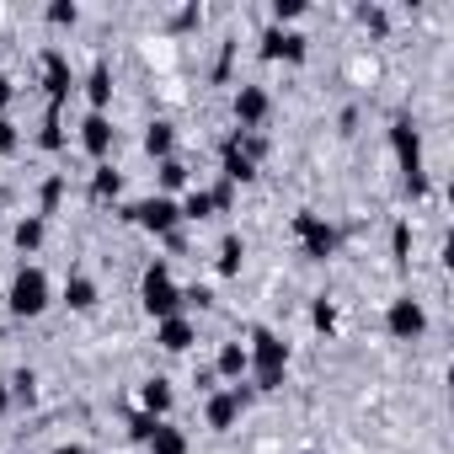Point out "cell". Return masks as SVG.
Listing matches in <instances>:
<instances>
[{"instance_id":"obj_1","label":"cell","mask_w":454,"mask_h":454,"mask_svg":"<svg viewBox=\"0 0 454 454\" xmlns=\"http://www.w3.org/2000/svg\"><path fill=\"white\" fill-rule=\"evenodd\" d=\"M247 358H252V385L257 390H278L284 385V374H289V342L278 337V332H268V326H252V337H247Z\"/></svg>"},{"instance_id":"obj_2","label":"cell","mask_w":454,"mask_h":454,"mask_svg":"<svg viewBox=\"0 0 454 454\" xmlns=\"http://www.w3.org/2000/svg\"><path fill=\"white\" fill-rule=\"evenodd\" d=\"M139 310L150 321H171V316L187 310L182 305V284L171 278V262H150L145 268V278H139Z\"/></svg>"},{"instance_id":"obj_3","label":"cell","mask_w":454,"mask_h":454,"mask_svg":"<svg viewBox=\"0 0 454 454\" xmlns=\"http://www.w3.org/2000/svg\"><path fill=\"white\" fill-rule=\"evenodd\" d=\"M390 150H395V160H401L406 192L422 198V192H427V171H422V134H417L411 118H395V123H390Z\"/></svg>"},{"instance_id":"obj_4","label":"cell","mask_w":454,"mask_h":454,"mask_svg":"<svg viewBox=\"0 0 454 454\" xmlns=\"http://www.w3.org/2000/svg\"><path fill=\"white\" fill-rule=\"evenodd\" d=\"M6 305H12L17 321H38V316L54 305V284H49V273H43V268H22V273L12 278V289H6Z\"/></svg>"},{"instance_id":"obj_5","label":"cell","mask_w":454,"mask_h":454,"mask_svg":"<svg viewBox=\"0 0 454 454\" xmlns=\"http://www.w3.org/2000/svg\"><path fill=\"white\" fill-rule=\"evenodd\" d=\"M123 219H129V224H139L145 236H160V241H171V236L182 231V208H176V198H166V192L129 203V208H123Z\"/></svg>"},{"instance_id":"obj_6","label":"cell","mask_w":454,"mask_h":454,"mask_svg":"<svg viewBox=\"0 0 454 454\" xmlns=\"http://www.w3.org/2000/svg\"><path fill=\"white\" fill-rule=\"evenodd\" d=\"M294 241H300V257H305V262H326V257H337V247H342L337 224L321 219V214H310V208L294 214Z\"/></svg>"},{"instance_id":"obj_7","label":"cell","mask_w":454,"mask_h":454,"mask_svg":"<svg viewBox=\"0 0 454 454\" xmlns=\"http://www.w3.org/2000/svg\"><path fill=\"white\" fill-rule=\"evenodd\" d=\"M385 332H390L395 342H417V337L427 332V310H422V300H411V294L390 300V310H385Z\"/></svg>"},{"instance_id":"obj_8","label":"cell","mask_w":454,"mask_h":454,"mask_svg":"<svg viewBox=\"0 0 454 454\" xmlns=\"http://www.w3.org/2000/svg\"><path fill=\"white\" fill-rule=\"evenodd\" d=\"M231 113H236L241 134H257V129L268 123V113H273V97H268V86H241V91H236V102H231Z\"/></svg>"},{"instance_id":"obj_9","label":"cell","mask_w":454,"mask_h":454,"mask_svg":"<svg viewBox=\"0 0 454 454\" xmlns=\"http://www.w3.org/2000/svg\"><path fill=\"white\" fill-rule=\"evenodd\" d=\"M262 59L305 65V59H310V38H305V33H289V27H268V33H262Z\"/></svg>"},{"instance_id":"obj_10","label":"cell","mask_w":454,"mask_h":454,"mask_svg":"<svg viewBox=\"0 0 454 454\" xmlns=\"http://www.w3.org/2000/svg\"><path fill=\"white\" fill-rule=\"evenodd\" d=\"M241 411H247V406L231 395V385H224V390H208V395H203V422H208V433H231V427L241 422Z\"/></svg>"},{"instance_id":"obj_11","label":"cell","mask_w":454,"mask_h":454,"mask_svg":"<svg viewBox=\"0 0 454 454\" xmlns=\"http://www.w3.org/2000/svg\"><path fill=\"white\" fill-rule=\"evenodd\" d=\"M81 150H86L97 166L113 155V118H107V113H86V118H81Z\"/></svg>"},{"instance_id":"obj_12","label":"cell","mask_w":454,"mask_h":454,"mask_svg":"<svg viewBox=\"0 0 454 454\" xmlns=\"http://www.w3.org/2000/svg\"><path fill=\"white\" fill-rule=\"evenodd\" d=\"M43 86H49V107H59L65 97H70V65H65V54L59 49H43Z\"/></svg>"},{"instance_id":"obj_13","label":"cell","mask_w":454,"mask_h":454,"mask_svg":"<svg viewBox=\"0 0 454 454\" xmlns=\"http://www.w3.org/2000/svg\"><path fill=\"white\" fill-rule=\"evenodd\" d=\"M155 342H160L166 353H187V348L198 342V326H192V316H171V321H155Z\"/></svg>"},{"instance_id":"obj_14","label":"cell","mask_w":454,"mask_h":454,"mask_svg":"<svg viewBox=\"0 0 454 454\" xmlns=\"http://www.w3.org/2000/svg\"><path fill=\"white\" fill-rule=\"evenodd\" d=\"M219 160H224V171H219V176L231 182V187H247V182H257V160H247V155L236 150V134L219 145Z\"/></svg>"},{"instance_id":"obj_15","label":"cell","mask_w":454,"mask_h":454,"mask_svg":"<svg viewBox=\"0 0 454 454\" xmlns=\"http://www.w3.org/2000/svg\"><path fill=\"white\" fill-rule=\"evenodd\" d=\"M252 374V358H247V342H224L219 348V358H214V380H247Z\"/></svg>"},{"instance_id":"obj_16","label":"cell","mask_w":454,"mask_h":454,"mask_svg":"<svg viewBox=\"0 0 454 454\" xmlns=\"http://www.w3.org/2000/svg\"><path fill=\"white\" fill-rule=\"evenodd\" d=\"M171 401H176V395H171V380H160V374H155V380H145V385H139V406H145V417L166 422V417H171Z\"/></svg>"},{"instance_id":"obj_17","label":"cell","mask_w":454,"mask_h":454,"mask_svg":"<svg viewBox=\"0 0 454 454\" xmlns=\"http://www.w3.org/2000/svg\"><path fill=\"white\" fill-rule=\"evenodd\" d=\"M145 155H150V160H155V166H160V160H171V155H176V129H171V123H166V118H155V123H150V129H145Z\"/></svg>"},{"instance_id":"obj_18","label":"cell","mask_w":454,"mask_h":454,"mask_svg":"<svg viewBox=\"0 0 454 454\" xmlns=\"http://www.w3.org/2000/svg\"><path fill=\"white\" fill-rule=\"evenodd\" d=\"M97 278H86V273H70L65 278V305L75 310V316H86V310H97Z\"/></svg>"},{"instance_id":"obj_19","label":"cell","mask_w":454,"mask_h":454,"mask_svg":"<svg viewBox=\"0 0 454 454\" xmlns=\"http://www.w3.org/2000/svg\"><path fill=\"white\" fill-rule=\"evenodd\" d=\"M86 102H91V113H107V102H113V70H107V59L91 65V75H86Z\"/></svg>"},{"instance_id":"obj_20","label":"cell","mask_w":454,"mask_h":454,"mask_svg":"<svg viewBox=\"0 0 454 454\" xmlns=\"http://www.w3.org/2000/svg\"><path fill=\"white\" fill-rule=\"evenodd\" d=\"M145 449L150 454H187V433L171 427V422H155V433L145 438Z\"/></svg>"},{"instance_id":"obj_21","label":"cell","mask_w":454,"mask_h":454,"mask_svg":"<svg viewBox=\"0 0 454 454\" xmlns=\"http://www.w3.org/2000/svg\"><path fill=\"white\" fill-rule=\"evenodd\" d=\"M241 262H247V241L231 231V236L219 241V262H214V268H219V278H236V273H241Z\"/></svg>"},{"instance_id":"obj_22","label":"cell","mask_w":454,"mask_h":454,"mask_svg":"<svg viewBox=\"0 0 454 454\" xmlns=\"http://www.w3.org/2000/svg\"><path fill=\"white\" fill-rule=\"evenodd\" d=\"M43 236H49V224H43V214H27V219H17V231H12L17 252H38V247H43Z\"/></svg>"},{"instance_id":"obj_23","label":"cell","mask_w":454,"mask_h":454,"mask_svg":"<svg viewBox=\"0 0 454 454\" xmlns=\"http://www.w3.org/2000/svg\"><path fill=\"white\" fill-rule=\"evenodd\" d=\"M176 208H182V224H198V219H214V198H208V187H187V198H182Z\"/></svg>"},{"instance_id":"obj_24","label":"cell","mask_w":454,"mask_h":454,"mask_svg":"<svg viewBox=\"0 0 454 454\" xmlns=\"http://www.w3.org/2000/svg\"><path fill=\"white\" fill-rule=\"evenodd\" d=\"M118 192H123V171L102 160V166L91 171V198H102V203H107V198H118Z\"/></svg>"},{"instance_id":"obj_25","label":"cell","mask_w":454,"mask_h":454,"mask_svg":"<svg viewBox=\"0 0 454 454\" xmlns=\"http://www.w3.org/2000/svg\"><path fill=\"white\" fill-rule=\"evenodd\" d=\"M155 171H160V187H166V198H171V192H176V187H187V166H182V160H176V155H171V160H160V166H155Z\"/></svg>"},{"instance_id":"obj_26","label":"cell","mask_w":454,"mask_h":454,"mask_svg":"<svg viewBox=\"0 0 454 454\" xmlns=\"http://www.w3.org/2000/svg\"><path fill=\"white\" fill-rule=\"evenodd\" d=\"M43 17H49V27H75L81 22V6H75V0H54Z\"/></svg>"},{"instance_id":"obj_27","label":"cell","mask_w":454,"mask_h":454,"mask_svg":"<svg viewBox=\"0 0 454 454\" xmlns=\"http://www.w3.org/2000/svg\"><path fill=\"white\" fill-rule=\"evenodd\" d=\"M6 390H12V401H33V390H38V374H33V369H17V374L6 380Z\"/></svg>"},{"instance_id":"obj_28","label":"cell","mask_w":454,"mask_h":454,"mask_svg":"<svg viewBox=\"0 0 454 454\" xmlns=\"http://www.w3.org/2000/svg\"><path fill=\"white\" fill-rule=\"evenodd\" d=\"M305 17V0H273V27H289Z\"/></svg>"},{"instance_id":"obj_29","label":"cell","mask_w":454,"mask_h":454,"mask_svg":"<svg viewBox=\"0 0 454 454\" xmlns=\"http://www.w3.org/2000/svg\"><path fill=\"white\" fill-rule=\"evenodd\" d=\"M310 326H316V332H337V305H332V300H316V305H310Z\"/></svg>"},{"instance_id":"obj_30","label":"cell","mask_w":454,"mask_h":454,"mask_svg":"<svg viewBox=\"0 0 454 454\" xmlns=\"http://www.w3.org/2000/svg\"><path fill=\"white\" fill-rule=\"evenodd\" d=\"M390 252H395V262H411V224L406 219L390 231Z\"/></svg>"},{"instance_id":"obj_31","label":"cell","mask_w":454,"mask_h":454,"mask_svg":"<svg viewBox=\"0 0 454 454\" xmlns=\"http://www.w3.org/2000/svg\"><path fill=\"white\" fill-rule=\"evenodd\" d=\"M22 150V129L12 123V113L6 118H0V155H17Z\"/></svg>"},{"instance_id":"obj_32","label":"cell","mask_w":454,"mask_h":454,"mask_svg":"<svg viewBox=\"0 0 454 454\" xmlns=\"http://www.w3.org/2000/svg\"><path fill=\"white\" fill-rule=\"evenodd\" d=\"M208 198H214V214H231V203H236V187L224 182V176H219V182L208 187Z\"/></svg>"},{"instance_id":"obj_33","label":"cell","mask_w":454,"mask_h":454,"mask_svg":"<svg viewBox=\"0 0 454 454\" xmlns=\"http://www.w3.org/2000/svg\"><path fill=\"white\" fill-rule=\"evenodd\" d=\"M38 145H43V150H59V145H65V134H59V107H49V123H43Z\"/></svg>"},{"instance_id":"obj_34","label":"cell","mask_w":454,"mask_h":454,"mask_svg":"<svg viewBox=\"0 0 454 454\" xmlns=\"http://www.w3.org/2000/svg\"><path fill=\"white\" fill-rule=\"evenodd\" d=\"M59 192H65V182H59V176H49V182H43V214H54V208H59Z\"/></svg>"},{"instance_id":"obj_35","label":"cell","mask_w":454,"mask_h":454,"mask_svg":"<svg viewBox=\"0 0 454 454\" xmlns=\"http://www.w3.org/2000/svg\"><path fill=\"white\" fill-rule=\"evenodd\" d=\"M12 97H17V86H12V75H6V70H0V118L12 113Z\"/></svg>"},{"instance_id":"obj_36","label":"cell","mask_w":454,"mask_h":454,"mask_svg":"<svg viewBox=\"0 0 454 454\" xmlns=\"http://www.w3.org/2000/svg\"><path fill=\"white\" fill-rule=\"evenodd\" d=\"M358 17H364V27H374V33H385V27H390V22H385V12H380V6H364V12H358Z\"/></svg>"},{"instance_id":"obj_37","label":"cell","mask_w":454,"mask_h":454,"mask_svg":"<svg viewBox=\"0 0 454 454\" xmlns=\"http://www.w3.org/2000/svg\"><path fill=\"white\" fill-rule=\"evenodd\" d=\"M129 433H134V438H139V443H145V438H150V433H155V417H145V411H139V417H134V422H129Z\"/></svg>"},{"instance_id":"obj_38","label":"cell","mask_w":454,"mask_h":454,"mask_svg":"<svg viewBox=\"0 0 454 454\" xmlns=\"http://www.w3.org/2000/svg\"><path fill=\"white\" fill-rule=\"evenodd\" d=\"M54 454H91V449H86V443H59Z\"/></svg>"},{"instance_id":"obj_39","label":"cell","mask_w":454,"mask_h":454,"mask_svg":"<svg viewBox=\"0 0 454 454\" xmlns=\"http://www.w3.org/2000/svg\"><path fill=\"white\" fill-rule=\"evenodd\" d=\"M6 411H12V390H6V385H0V417H6Z\"/></svg>"},{"instance_id":"obj_40","label":"cell","mask_w":454,"mask_h":454,"mask_svg":"<svg viewBox=\"0 0 454 454\" xmlns=\"http://www.w3.org/2000/svg\"><path fill=\"white\" fill-rule=\"evenodd\" d=\"M305 454H321V449H305Z\"/></svg>"}]
</instances>
